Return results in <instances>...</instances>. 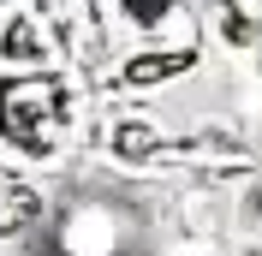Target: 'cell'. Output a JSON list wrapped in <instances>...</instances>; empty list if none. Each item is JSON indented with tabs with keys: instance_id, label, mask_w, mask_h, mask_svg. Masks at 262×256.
<instances>
[{
	"instance_id": "obj_1",
	"label": "cell",
	"mask_w": 262,
	"mask_h": 256,
	"mask_svg": "<svg viewBox=\"0 0 262 256\" xmlns=\"http://www.w3.org/2000/svg\"><path fill=\"white\" fill-rule=\"evenodd\" d=\"M131 221L125 208L107 203V197H78V203L60 215V232H54V250L60 256H125Z\"/></svg>"
},
{
	"instance_id": "obj_2",
	"label": "cell",
	"mask_w": 262,
	"mask_h": 256,
	"mask_svg": "<svg viewBox=\"0 0 262 256\" xmlns=\"http://www.w3.org/2000/svg\"><path fill=\"white\" fill-rule=\"evenodd\" d=\"M60 119V83L54 78H6L0 83V131L12 143H42L48 125Z\"/></svg>"
},
{
	"instance_id": "obj_3",
	"label": "cell",
	"mask_w": 262,
	"mask_h": 256,
	"mask_svg": "<svg viewBox=\"0 0 262 256\" xmlns=\"http://www.w3.org/2000/svg\"><path fill=\"white\" fill-rule=\"evenodd\" d=\"M179 66H185V54H143L125 78H131V83H155V78H173Z\"/></svg>"
},
{
	"instance_id": "obj_4",
	"label": "cell",
	"mask_w": 262,
	"mask_h": 256,
	"mask_svg": "<svg viewBox=\"0 0 262 256\" xmlns=\"http://www.w3.org/2000/svg\"><path fill=\"white\" fill-rule=\"evenodd\" d=\"M125 12L137 18V24H161V18L173 12V0H125Z\"/></svg>"
},
{
	"instance_id": "obj_5",
	"label": "cell",
	"mask_w": 262,
	"mask_h": 256,
	"mask_svg": "<svg viewBox=\"0 0 262 256\" xmlns=\"http://www.w3.org/2000/svg\"><path fill=\"white\" fill-rule=\"evenodd\" d=\"M221 36H227V42H250L256 30H250L245 18H238V6H227V12H221Z\"/></svg>"
},
{
	"instance_id": "obj_6",
	"label": "cell",
	"mask_w": 262,
	"mask_h": 256,
	"mask_svg": "<svg viewBox=\"0 0 262 256\" xmlns=\"http://www.w3.org/2000/svg\"><path fill=\"white\" fill-rule=\"evenodd\" d=\"M250 232H256V239H262V191L250 197Z\"/></svg>"
}]
</instances>
